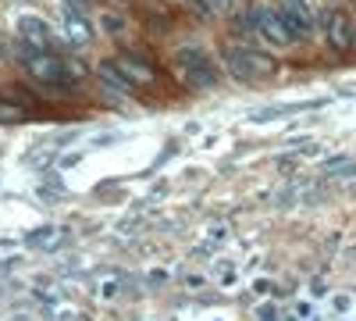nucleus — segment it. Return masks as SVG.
I'll use <instances>...</instances> for the list:
<instances>
[{
    "label": "nucleus",
    "instance_id": "nucleus-8",
    "mask_svg": "<svg viewBox=\"0 0 356 321\" xmlns=\"http://www.w3.org/2000/svg\"><path fill=\"white\" fill-rule=\"evenodd\" d=\"M29 243H33L36 250H57V246H65V243H68V228L47 225V228L33 232V236H29Z\"/></svg>",
    "mask_w": 356,
    "mask_h": 321
},
{
    "label": "nucleus",
    "instance_id": "nucleus-1",
    "mask_svg": "<svg viewBox=\"0 0 356 321\" xmlns=\"http://www.w3.org/2000/svg\"><path fill=\"white\" fill-rule=\"evenodd\" d=\"M225 61H228V72L235 79H246V82H260V79H271L275 75V61L260 50H250V47H228L225 50Z\"/></svg>",
    "mask_w": 356,
    "mask_h": 321
},
{
    "label": "nucleus",
    "instance_id": "nucleus-4",
    "mask_svg": "<svg viewBox=\"0 0 356 321\" xmlns=\"http://www.w3.org/2000/svg\"><path fill=\"white\" fill-rule=\"evenodd\" d=\"M253 29H257V33L271 43V47H289V43H292V33L285 29L282 15L271 11L267 4H257V8H253Z\"/></svg>",
    "mask_w": 356,
    "mask_h": 321
},
{
    "label": "nucleus",
    "instance_id": "nucleus-10",
    "mask_svg": "<svg viewBox=\"0 0 356 321\" xmlns=\"http://www.w3.org/2000/svg\"><path fill=\"white\" fill-rule=\"evenodd\" d=\"M328 36H332V47H339V50L349 47V18L342 11H332L328 15Z\"/></svg>",
    "mask_w": 356,
    "mask_h": 321
},
{
    "label": "nucleus",
    "instance_id": "nucleus-5",
    "mask_svg": "<svg viewBox=\"0 0 356 321\" xmlns=\"http://www.w3.org/2000/svg\"><path fill=\"white\" fill-rule=\"evenodd\" d=\"M61 29H65V36L72 47H89L93 43V29H89V22L75 11V8H61Z\"/></svg>",
    "mask_w": 356,
    "mask_h": 321
},
{
    "label": "nucleus",
    "instance_id": "nucleus-2",
    "mask_svg": "<svg viewBox=\"0 0 356 321\" xmlns=\"http://www.w3.org/2000/svg\"><path fill=\"white\" fill-rule=\"evenodd\" d=\"M178 65H182V72L193 86H214L218 82V68L211 61V54H207L203 47H196V43L178 50Z\"/></svg>",
    "mask_w": 356,
    "mask_h": 321
},
{
    "label": "nucleus",
    "instance_id": "nucleus-3",
    "mask_svg": "<svg viewBox=\"0 0 356 321\" xmlns=\"http://www.w3.org/2000/svg\"><path fill=\"white\" fill-rule=\"evenodd\" d=\"M25 68H29V75H33L36 82H47V86H61V82H68V68H65V61H61V57H54V54H47V50L29 54V57H25Z\"/></svg>",
    "mask_w": 356,
    "mask_h": 321
},
{
    "label": "nucleus",
    "instance_id": "nucleus-7",
    "mask_svg": "<svg viewBox=\"0 0 356 321\" xmlns=\"http://www.w3.org/2000/svg\"><path fill=\"white\" fill-rule=\"evenodd\" d=\"M282 15V22H285V29H289V33H292V40L296 36H310V15L303 11V4H300V0H289V4L278 11Z\"/></svg>",
    "mask_w": 356,
    "mask_h": 321
},
{
    "label": "nucleus",
    "instance_id": "nucleus-9",
    "mask_svg": "<svg viewBox=\"0 0 356 321\" xmlns=\"http://www.w3.org/2000/svg\"><path fill=\"white\" fill-rule=\"evenodd\" d=\"M100 79L107 82V86H114V90H122V93H132L139 82H132L129 75H125V68L118 65V61H104L100 65Z\"/></svg>",
    "mask_w": 356,
    "mask_h": 321
},
{
    "label": "nucleus",
    "instance_id": "nucleus-12",
    "mask_svg": "<svg viewBox=\"0 0 356 321\" xmlns=\"http://www.w3.org/2000/svg\"><path fill=\"white\" fill-rule=\"evenodd\" d=\"M324 171L328 175H353L356 164H353V157H332L328 164H324Z\"/></svg>",
    "mask_w": 356,
    "mask_h": 321
},
{
    "label": "nucleus",
    "instance_id": "nucleus-13",
    "mask_svg": "<svg viewBox=\"0 0 356 321\" xmlns=\"http://www.w3.org/2000/svg\"><path fill=\"white\" fill-rule=\"evenodd\" d=\"M214 4H218V8H228V4H232V0H214Z\"/></svg>",
    "mask_w": 356,
    "mask_h": 321
},
{
    "label": "nucleus",
    "instance_id": "nucleus-11",
    "mask_svg": "<svg viewBox=\"0 0 356 321\" xmlns=\"http://www.w3.org/2000/svg\"><path fill=\"white\" fill-rule=\"evenodd\" d=\"M118 65H122V68H125V75H129L132 82H139V86H146V82L154 79L150 65H143L139 57H122V61H118Z\"/></svg>",
    "mask_w": 356,
    "mask_h": 321
},
{
    "label": "nucleus",
    "instance_id": "nucleus-6",
    "mask_svg": "<svg viewBox=\"0 0 356 321\" xmlns=\"http://www.w3.org/2000/svg\"><path fill=\"white\" fill-rule=\"evenodd\" d=\"M18 33H22V40L29 43V47H50V25L40 18V15H22L18 18Z\"/></svg>",
    "mask_w": 356,
    "mask_h": 321
}]
</instances>
